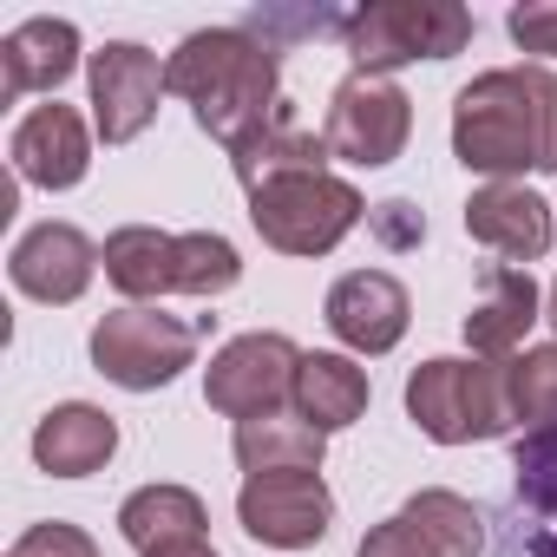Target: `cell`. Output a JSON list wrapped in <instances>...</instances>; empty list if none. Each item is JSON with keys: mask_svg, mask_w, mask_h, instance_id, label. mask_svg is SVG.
<instances>
[{"mask_svg": "<svg viewBox=\"0 0 557 557\" xmlns=\"http://www.w3.org/2000/svg\"><path fill=\"white\" fill-rule=\"evenodd\" d=\"M472 40V8L459 0H368L342 21V47L355 73L394 79L413 60H453Z\"/></svg>", "mask_w": 557, "mask_h": 557, "instance_id": "4", "label": "cell"}, {"mask_svg": "<svg viewBox=\"0 0 557 557\" xmlns=\"http://www.w3.org/2000/svg\"><path fill=\"white\" fill-rule=\"evenodd\" d=\"M374 400V381L355 355H335V348H315L302 355V374H296V413L322 433H348Z\"/></svg>", "mask_w": 557, "mask_h": 557, "instance_id": "20", "label": "cell"}, {"mask_svg": "<svg viewBox=\"0 0 557 557\" xmlns=\"http://www.w3.org/2000/svg\"><path fill=\"white\" fill-rule=\"evenodd\" d=\"M544 322H550V329H557V283H550V289H544Z\"/></svg>", "mask_w": 557, "mask_h": 557, "instance_id": "32", "label": "cell"}, {"mask_svg": "<svg viewBox=\"0 0 557 557\" xmlns=\"http://www.w3.org/2000/svg\"><path fill=\"white\" fill-rule=\"evenodd\" d=\"M151 557H216V544L197 537V544H171V550H151Z\"/></svg>", "mask_w": 557, "mask_h": 557, "instance_id": "31", "label": "cell"}, {"mask_svg": "<svg viewBox=\"0 0 557 557\" xmlns=\"http://www.w3.org/2000/svg\"><path fill=\"white\" fill-rule=\"evenodd\" d=\"M296 374H302V348L275 329H249L236 342H223L203 368V400L223 420H262V413H289L296 407Z\"/></svg>", "mask_w": 557, "mask_h": 557, "instance_id": "7", "label": "cell"}, {"mask_svg": "<svg viewBox=\"0 0 557 557\" xmlns=\"http://www.w3.org/2000/svg\"><path fill=\"white\" fill-rule=\"evenodd\" d=\"M92 275H99V243L79 223H53V216L21 230L8 256V283L40 309H73L92 289Z\"/></svg>", "mask_w": 557, "mask_h": 557, "instance_id": "12", "label": "cell"}, {"mask_svg": "<svg viewBox=\"0 0 557 557\" xmlns=\"http://www.w3.org/2000/svg\"><path fill=\"white\" fill-rule=\"evenodd\" d=\"M466 236L485 243L498 262L531 269L537 256H550L557 223H550V203H544L531 184H479V190L466 197Z\"/></svg>", "mask_w": 557, "mask_h": 557, "instance_id": "14", "label": "cell"}, {"mask_svg": "<svg viewBox=\"0 0 557 557\" xmlns=\"http://www.w3.org/2000/svg\"><path fill=\"white\" fill-rule=\"evenodd\" d=\"M230 453H236L243 479H249V472H322V459H329V433L309 426V420L289 407V413L243 420V426L230 433Z\"/></svg>", "mask_w": 557, "mask_h": 557, "instance_id": "23", "label": "cell"}, {"mask_svg": "<svg viewBox=\"0 0 557 557\" xmlns=\"http://www.w3.org/2000/svg\"><path fill=\"white\" fill-rule=\"evenodd\" d=\"M197 361V329L164 309H112L92 322V368L125 394H158Z\"/></svg>", "mask_w": 557, "mask_h": 557, "instance_id": "6", "label": "cell"}, {"mask_svg": "<svg viewBox=\"0 0 557 557\" xmlns=\"http://www.w3.org/2000/svg\"><path fill=\"white\" fill-rule=\"evenodd\" d=\"M86 92H92V132L106 145H132L151 119H158V99L171 92L164 79V60L138 40H106L92 60H86Z\"/></svg>", "mask_w": 557, "mask_h": 557, "instance_id": "10", "label": "cell"}, {"mask_svg": "<svg viewBox=\"0 0 557 557\" xmlns=\"http://www.w3.org/2000/svg\"><path fill=\"white\" fill-rule=\"evenodd\" d=\"M368 223H374V236H381L387 249H413V243L426 236V216H420L407 197H387V203H374V210H368Z\"/></svg>", "mask_w": 557, "mask_h": 557, "instance_id": "29", "label": "cell"}, {"mask_svg": "<svg viewBox=\"0 0 557 557\" xmlns=\"http://www.w3.org/2000/svg\"><path fill=\"white\" fill-rule=\"evenodd\" d=\"M400 518L426 537L433 557H479V550H485V518H479V505L459 498V492H446V485L413 492V498L400 505Z\"/></svg>", "mask_w": 557, "mask_h": 557, "instance_id": "24", "label": "cell"}, {"mask_svg": "<svg viewBox=\"0 0 557 557\" xmlns=\"http://www.w3.org/2000/svg\"><path fill=\"white\" fill-rule=\"evenodd\" d=\"M92 138H99V132H92L73 106L47 99V106H34V112L14 125V138H8L14 177L34 184V190H73V184H86V171H92Z\"/></svg>", "mask_w": 557, "mask_h": 557, "instance_id": "13", "label": "cell"}, {"mask_svg": "<svg viewBox=\"0 0 557 557\" xmlns=\"http://www.w3.org/2000/svg\"><path fill=\"white\" fill-rule=\"evenodd\" d=\"M407 420L433 446H479L505 440L511 420V361H479V355H433L407 374Z\"/></svg>", "mask_w": 557, "mask_h": 557, "instance_id": "3", "label": "cell"}, {"mask_svg": "<svg viewBox=\"0 0 557 557\" xmlns=\"http://www.w3.org/2000/svg\"><path fill=\"white\" fill-rule=\"evenodd\" d=\"M531 322H544V289L531 283V269L518 262H492L485 283H479V302L466 315V348L479 361H511L531 335Z\"/></svg>", "mask_w": 557, "mask_h": 557, "instance_id": "16", "label": "cell"}, {"mask_svg": "<svg viewBox=\"0 0 557 557\" xmlns=\"http://www.w3.org/2000/svg\"><path fill=\"white\" fill-rule=\"evenodd\" d=\"M453 158L485 184H524L557 171V73L492 66L453 99Z\"/></svg>", "mask_w": 557, "mask_h": 557, "instance_id": "1", "label": "cell"}, {"mask_svg": "<svg viewBox=\"0 0 557 557\" xmlns=\"http://www.w3.org/2000/svg\"><path fill=\"white\" fill-rule=\"evenodd\" d=\"M322 322L335 329L342 355H394L407 342V322H413V296L394 269H348L335 275V289L322 302Z\"/></svg>", "mask_w": 557, "mask_h": 557, "instance_id": "11", "label": "cell"}, {"mask_svg": "<svg viewBox=\"0 0 557 557\" xmlns=\"http://www.w3.org/2000/svg\"><path fill=\"white\" fill-rule=\"evenodd\" d=\"M99 269L125 302L158 309L164 296H177V236L158 223H119L99 249Z\"/></svg>", "mask_w": 557, "mask_h": 557, "instance_id": "18", "label": "cell"}, {"mask_svg": "<svg viewBox=\"0 0 557 557\" xmlns=\"http://www.w3.org/2000/svg\"><path fill=\"white\" fill-rule=\"evenodd\" d=\"M119 453V420L92 400H60L34 426V466L53 479H92Z\"/></svg>", "mask_w": 557, "mask_h": 557, "instance_id": "17", "label": "cell"}, {"mask_svg": "<svg viewBox=\"0 0 557 557\" xmlns=\"http://www.w3.org/2000/svg\"><path fill=\"white\" fill-rule=\"evenodd\" d=\"M92 53L79 47V27L73 21H53V14H34L21 27H8L0 40V99H27V92H60Z\"/></svg>", "mask_w": 557, "mask_h": 557, "instance_id": "15", "label": "cell"}, {"mask_svg": "<svg viewBox=\"0 0 557 557\" xmlns=\"http://www.w3.org/2000/svg\"><path fill=\"white\" fill-rule=\"evenodd\" d=\"M368 203L335 171H296L249 190V223L275 256H335L361 230Z\"/></svg>", "mask_w": 557, "mask_h": 557, "instance_id": "5", "label": "cell"}, {"mask_svg": "<svg viewBox=\"0 0 557 557\" xmlns=\"http://www.w3.org/2000/svg\"><path fill=\"white\" fill-rule=\"evenodd\" d=\"M355 557H433V550H426V537L394 511V518H381V524L355 544Z\"/></svg>", "mask_w": 557, "mask_h": 557, "instance_id": "30", "label": "cell"}, {"mask_svg": "<svg viewBox=\"0 0 557 557\" xmlns=\"http://www.w3.org/2000/svg\"><path fill=\"white\" fill-rule=\"evenodd\" d=\"M236 524L269 550H315L335 524V492L322 472H249L236 492Z\"/></svg>", "mask_w": 557, "mask_h": 557, "instance_id": "9", "label": "cell"}, {"mask_svg": "<svg viewBox=\"0 0 557 557\" xmlns=\"http://www.w3.org/2000/svg\"><path fill=\"white\" fill-rule=\"evenodd\" d=\"M236 283H243V256L223 230H184L177 236V296L210 302V296H230Z\"/></svg>", "mask_w": 557, "mask_h": 557, "instance_id": "25", "label": "cell"}, {"mask_svg": "<svg viewBox=\"0 0 557 557\" xmlns=\"http://www.w3.org/2000/svg\"><path fill=\"white\" fill-rule=\"evenodd\" d=\"M8 557H99V544H92V531H79L66 518H40V524H27L14 537Z\"/></svg>", "mask_w": 557, "mask_h": 557, "instance_id": "27", "label": "cell"}, {"mask_svg": "<svg viewBox=\"0 0 557 557\" xmlns=\"http://www.w3.org/2000/svg\"><path fill=\"white\" fill-rule=\"evenodd\" d=\"M511 498H518V537L531 557H557V426H537L511 446Z\"/></svg>", "mask_w": 557, "mask_h": 557, "instance_id": "21", "label": "cell"}, {"mask_svg": "<svg viewBox=\"0 0 557 557\" xmlns=\"http://www.w3.org/2000/svg\"><path fill=\"white\" fill-rule=\"evenodd\" d=\"M329 138L315 132V125H302L296 119V106H283L275 112L243 151H230V171H236V184H243V197L256 190V184H275V177H296V171H329Z\"/></svg>", "mask_w": 557, "mask_h": 557, "instance_id": "22", "label": "cell"}, {"mask_svg": "<svg viewBox=\"0 0 557 557\" xmlns=\"http://www.w3.org/2000/svg\"><path fill=\"white\" fill-rule=\"evenodd\" d=\"M210 531V505L177 485V479H158V485H138L125 505H119V537L151 557V550H171V544H197Z\"/></svg>", "mask_w": 557, "mask_h": 557, "instance_id": "19", "label": "cell"}, {"mask_svg": "<svg viewBox=\"0 0 557 557\" xmlns=\"http://www.w3.org/2000/svg\"><path fill=\"white\" fill-rule=\"evenodd\" d=\"M505 34L518 40V53H537V66L557 60V0H524V8H511Z\"/></svg>", "mask_w": 557, "mask_h": 557, "instance_id": "28", "label": "cell"}, {"mask_svg": "<svg viewBox=\"0 0 557 557\" xmlns=\"http://www.w3.org/2000/svg\"><path fill=\"white\" fill-rule=\"evenodd\" d=\"M329 151L355 171H387L407 138H413V99L394 86V79H374V73H348L329 99V125H322Z\"/></svg>", "mask_w": 557, "mask_h": 557, "instance_id": "8", "label": "cell"}, {"mask_svg": "<svg viewBox=\"0 0 557 557\" xmlns=\"http://www.w3.org/2000/svg\"><path fill=\"white\" fill-rule=\"evenodd\" d=\"M511 420L524 433L557 426V342H537L511 355Z\"/></svg>", "mask_w": 557, "mask_h": 557, "instance_id": "26", "label": "cell"}, {"mask_svg": "<svg viewBox=\"0 0 557 557\" xmlns=\"http://www.w3.org/2000/svg\"><path fill=\"white\" fill-rule=\"evenodd\" d=\"M164 79L171 92L190 106L197 132H210L223 151H243L275 112H283V60L269 40H256L249 27H197L177 40V53H164Z\"/></svg>", "mask_w": 557, "mask_h": 557, "instance_id": "2", "label": "cell"}]
</instances>
